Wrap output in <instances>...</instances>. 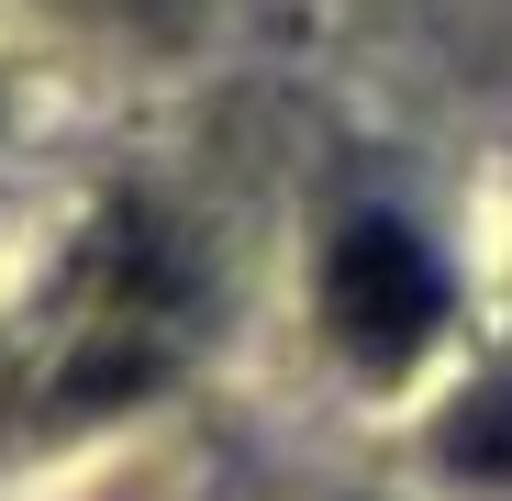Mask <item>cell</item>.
I'll use <instances>...</instances> for the list:
<instances>
[{
	"label": "cell",
	"instance_id": "1",
	"mask_svg": "<svg viewBox=\"0 0 512 501\" xmlns=\"http://www.w3.org/2000/svg\"><path fill=\"white\" fill-rule=\"evenodd\" d=\"M323 323H334V346L368 357V368H401L412 346H435V323H446L435 245H423L412 223H390V212L346 223L334 257H323Z\"/></svg>",
	"mask_w": 512,
	"mask_h": 501
},
{
	"label": "cell",
	"instance_id": "2",
	"mask_svg": "<svg viewBox=\"0 0 512 501\" xmlns=\"http://www.w3.org/2000/svg\"><path fill=\"white\" fill-rule=\"evenodd\" d=\"M446 446H457V468L512 479V368H501V379H479V390L446 412Z\"/></svg>",
	"mask_w": 512,
	"mask_h": 501
}]
</instances>
